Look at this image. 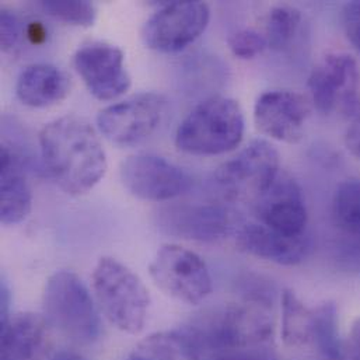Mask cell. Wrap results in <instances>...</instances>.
<instances>
[{
    "instance_id": "obj_30",
    "label": "cell",
    "mask_w": 360,
    "mask_h": 360,
    "mask_svg": "<svg viewBox=\"0 0 360 360\" xmlns=\"http://www.w3.org/2000/svg\"><path fill=\"white\" fill-rule=\"evenodd\" d=\"M348 150L360 160V111L352 118V122L345 134Z\"/></svg>"
},
{
    "instance_id": "obj_24",
    "label": "cell",
    "mask_w": 360,
    "mask_h": 360,
    "mask_svg": "<svg viewBox=\"0 0 360 360\" xmlns=\"http://www.w3.org/2000/svg\"><path fill=\"white\" fill-rule=\"evenodd\" d=\"M316 327L313 345L317 347L323 360L331 359L337 355L342 340L338 331V310L334 303H323L314 309Z\"/></svg>"
},
{
    "instance_id": "obj_25",
    "label": "cell",
    "mask_w": 360,
    "mask_h": 360,
    "mask_svg": "<svg viewBox=\"0 0 360 360\" xmlns=\"http://www.w3.org/2000/svg\"><path fill=\"white\" fill-rule=\"evenodd\" d=\"M41 7L59 21L82 27L93 25L97 15L96 6L87 0H46Z\"/></svg>"
},
{
    "instance_id": "obj_10",
    "label": "cell",
    "mask_w": 360,
    "mask_h": 360,
    "mask_svg": "<svg viewBox=\"0 0 360 360\" xmlns=\"http://www.w3.org/2000/svg\"><path fill=\"white\" fill-rule=\"evenodd\" d=\"M210 18L205 1H172L156 11L142 28L143 44L158 52H180L198 39Z\"/></svg>"
},
{
    "instance_id": "obj_18",
    "label": "cell",
    "mask_w": 360,
    "mask_h": 360,
    "mask_svg": "<svg viewBox=\"0 0 360 360\" xmlns=\"http://www.w3.org/2000/svg\"><path fill=\"white\" fill-rule=\"evenodd\" d=\"M32 207V195L25 177L22 158L10 146L0 149V220L14 226L27 219Z\"/></svg>"
},
{
    "instance_id": "obj_3",
    "label": "cell",
    "mask_w": 360,
    "mask_h": 360,
    "mask_svg": "<svg viewBox=\"0 0 360 360\" xmlns=\"http://www.w3.org/2000/svg\"><path fill=\"white\" fill-rule=\"evenodd\" d=\"M244 128L240 104L229 97L213 96L184 118L176 134V146L193 156L224 155L238 148Z\"/></svg>"
},
{
    "instance_id": "obj_29",
    "label": "cell",
    "mask_w": 360,
    "mask_h": 360,
    "mask_svg": "<svg viewBox=\"0 0 360 360\" xmlns=\"http://www.w3.org/2000/svg\"><path fill=\"white\" fill-rule=\"evenodd\" d=\"M328 360H360V319L354 323L349 337L342 340L337 355Z\"/></svg>"
},
{
    "instance_id": "obj_16",
    "label": "cell",
    "mask_w": 360,
    "mask_h": 360,
    "mask_svg": "<svg viewBox=\"0 0 360 360\" xmlns=\"http://www.w3.org/2000/svg\"><path fill=\"white\" fill-rule=\"evenodd\" d=\"M52 352V328L44 316L25 311L1 323L0 360H49Z\"/></svg>"
},
{
    "instance_id": "obj_21",
    "label": "cell",
    "mask_w": 360,
    "mask_h": 360,
    "mask_svg": "<svg viewBox=\"0 0 360 360\" xmlns=\"http://www.w3.org/2000/svg\"><path fill=\"white\" fill-rule=\"evenodd\" d=\"M316 311L307 307L295 292L282 295V340L290 348H303L314 341Z\"/></svg>"
},
{
    "instance_id": "obj_9",
    "label": "cell",
    "mask_w": 360,
    "mask_h": 360,
    "mask_svg": "<svg viewBox=\"0 0 360 360\" xmlns=\"http://www.w3.org/2000/svg\"><path fill=\"white\" fill-rule=\"evenodd\" d=\"M169 101L159 93H139L101 110L100 134L114 145L135 146L148 139L162 124Z\"/></svg>"
},
{
    "instance_id": "obj_11",
    "label": "cell",
    "mask_w": 360,
    "mask_h": 360,
    "mask_svg": "<svg viewBox=\"0 0 360 360\" xmlns=\"http://www.w3.org/2000/svg\"><path fill=\"white\" fill-rule=\"evenodd\" d=\"M73 66L89 91L100 101L122 96L132 83L124 52L104 41L82 45L73 56Z\"/></svg>"
},
{
    "instance_id": "obj_5",
    "label": "cell",
    "mask_w": 360,
    "mask_h": 360,
    "mask_svg": "<svg viewBox=\"0 0 360 360\" xmlns=\"http://www.w3.org/2000/svg\"><path fill=\"white\" fill-rule=\"evenodd\" d=\"M200 347L216 354L272 347L275 320L264 297H250L230 304L203 330H193Z\"/></svg>"
},
{
    "instance_id": "obj_17",
    "label": "cell",
    "mask_w": 360,
    "mask_h": 360,
    "mask_svg": "<svg viewBox=\"0 0 360 360\" xmlns=\"http://www.w3.org/2000/svg\"><path fill=\"white\" fill-rule=\"evenodd\" d=\"M237 247L252 257L278 264L297 265L310 251V238L303 236H286L261 223H250L237 234Z\"/></svg>"
},
{
    "instance_id": "obj_14",
    "label": "cell",
    "mask_w": 360,
    "mask_h": 360,
    "mask_svg": "<svg viewBox=\"0 0 360 360\" xmlns=\"http://www.w3.org/2000/svg\"><path fill=\"white\" fill-rule=\"evenodd\" d=\"M311 112L309 100L292 90H271L261 94L254 105L257 129L278 142L297 143L304 136Z\"/></svg>"
},
{
    "instance_id": "obj_4",
    "label": "cell",
    "mask_w": 360,
    "mask_h": 360,
    "mask_svg": "<svg viewBox=\"0 0 360 360\" xmlns=\"http://www.w3.org/2000/svg\"><path fill=\"white\" fill-rule=\"evenodd\" d=\"M93 290L100 311L117 330L129 335L143 331L150 296L127 265L111 257L100 258L93 271Z\"/></svg>"
},
{
    "instance_id": "obj_13",
    "label": "cell",
    "mask_w": 360,
    "mask_h": 360,
    "mask_svg": "<svg viewBox=\"0 0 360 360\" xmlns=\"http://www.w3.org/2000/svg\"><path fill=\"white\" fill-rule=\"evenodd\" d=\"M261 224L286 236H303L309 212L303 189L289 173L281 170L271 185L252 202Z\"/></svg>"
},
{
    "instance_id": "obj_22",
    "label": "cell",
    "mask_w": 360,
    "mask_h": 360,
    "mask_svg": "<svg viewBox=\"0 0 360 360\" xmlns=\"http://www.w3.org/2000/svg\"><path fill=\"white\" fill-rule=\"evenodd\" d=\"M302 27V13L292 6L274 7L266 18L265 38L271 49L286 52L292 48Z\"/></svg>"
},
{
    "instance_id": "obj_8",
    "label": "cell",
    "mask_w": 360,
    "mask_h": 360,
    "mask_svg": "<svg viewBox=\"0 0 360 360\" xmlns=\"http://www.w3.org/2000/svg\"><path fill=\"white\" fill-rule=\"evenodd\" d=\"M279 172L281 158L275 146L264 139H257L220 165L214 173V181L229 199L254 202Z\"/></svg>"
},
{
    "instance_id": "obj_15",
    "label": "cell",
    "mask_w": 360,
    "mask_h": 360,
    "mask_svg": "<svg viewBox=\"0 0 360 360\" xmlns=\"http://www.w3.org/2000/svg\"><path fill=\"white\" fill-rule=\"evenodd\" d=\"M159 229L165 233L199 243H216L230 230V214L217 205H173L158 213Z\"/></svg>"
},
{
    "instance_id": "obj_20",
    "label": "cell",
    "mask_w": 360,
    "mask_h": 360,
    "mask_svg": "<svg viewBox=\"0 0 360 360\" xmlns=\"http://www.w3.org/2000/svg\"><path fill=\"white\" fill-rule=\"evenodd\" d=\"M200 354L193 331H162L143 338L129 360H200Z\"/></svg>"
},
{
    "instance_id": "obj_31",
    "label": "cell",
    "mask_w": 360,
    "mask_h": 360,
    "mask_svg": "<svg viewBox=\"0 0 360 360\" xmlns=\"http://www.w3.org/2000/svg\"><path fill=\"white\" fill-rule=\"evenodd\" d=\"M27 37L31 39L32 44H41L46 38V30L41 22H31L27 27Z\"/></svg>"
},
{
    "instance_id": "obj_28",
    "label": "cell",
    "mask_w": 360,
    "mask_h": 360,
    "mask_svg": "<svg viewBox=\"0 0 360 360\" xmlns=\"http://www.w3.org/2000/svg\"><path fill=\"white\" fill-rule=\"evenodd\" d=\"M342 25L347 38L360 55V1H349L342 10Z\"/></svg>"
},
{
    "instance_id": "obj_12",
    "label": "cell",
    "mask_w": 360,
    "mask_h": 360,
    "mask_svg": "<svg viewBox=\"0 0 360 360\" xmlns=\"http://www.w3.org/2000/svg\"><path fill=\"white\" fill-rule=\"evenodd\" d=\"M120 177L134 196L152 202L174 199L191 186V179L182 169L150 153H138L124 160Z\"/></svg>"
},
{
    "instance_id": "obj_23",
    "label": "cell",
    "mask_w": 360,
    "mask_h": 360,
    "mask_svg": "<svg viewBox=\"0 0 360 360\" xmlns=\"http://www.w3.org/2000/svg\"><path fill=\"white\" fill-rule=\"evenodd\" d=\"M334 224L348 236L360 238V179L340 184L333 199Z\"/></svg>"
},
{
    "instance_id": "obj_32",
    "label": "cell",
    "mask_w": 360,
    "mask_h": 360,
    "mask_svg": "<svg viewBox=\"0 0 360 360\" xmlns=\"http://www.w3.org/2000/svg\"><path fill=\"white\" fill-rule=\"evenodd\" d=\"M10 289L6 283V281H1L0 285V302H1V323L6 321L10 317L8 307H10Z\"/></svg>"
},
{
    "instance_id": "obj_2",
    "label": "cell",
    "mask_w": 360,
    "mask_h": 360,
    "mask_svg": "<svg viewBox=\"0 0 360 360\" xmlns=\"http://www.w3.org/2000/svg\"><path fill=\"white\" fill-rule=\"evenodd\" d=\"M42 316L52 330L76 345H93L101 335V319L83 281L70 271H56L45 283Z\"/></svg>"
},
{
    "instance_id": "obj_26",
    "label": "cell",
    "mask_w": 360,
    "mask_h": 360,
    "mask_svg": "<svg viewBox=\"0 0 360 360\" xmlns=\"http://www.w3.org/2000/svg\"><path fill=\"white\" fill-rule=\"evenodd\" d=\"M227 42L231 53L240 59H251L268 46L265 35L251 28H244L231 34Z\"/></svg>"
},
{
    "instance_id": "obj_33",
    "label": "cell",
    "mask_w": 360,
    "mask_h": 360,
    "mask_svg": "<svg viewBox=\"0 0 360 360\" xmlns=\"http://www.w3.org/2000/svg\"><path fill=\"white\" fill-rule=\"evenodd\" d=\"M49 360H87L84 359L82 355L75 354V352H59L58 355L52 356Z\"/></svg>"
},
{
    "instance_id": "obj_27",
    "label": "cell",
    "mask_w": 360,
    "mask_h": 360,
    "mask_svg": "<svg viewBox=\"0 0 360 360\" xmlns=\"http://www.w3.org/2000/svg\"><path fill=\"white\" fill-rule=\"evenodd\" d=\"M21 25L20 20L17 15L10 11L3 8L0 13V42H1V49L6 52L13 51L17 48L20 38H21Z\"/></svg>"
},
{
    "instance_id": "obj_1",
    "label": "cell",
    "mask_w": 360,
    "mask_h": 360,
    "mask_svg": "<svg viewBox=\"0 0 360 360\" xmlns=\"http://www.w3.org/2000/svg\"><path fill=\"white\" fill-rule=\"evenodd\" d=\"M38 141L45 172L70 196L87 193L107 173L105 150L84 118H58L42 128Z\"/></svg>"
},
{
    "instance_id": "obj_19",
    "label": "cell",
    "mask_w": 360,
    "mask_h": 360,
    "mask_svg": "<svg viewBox=\"0 0 360 360\" xmlns=\"http://www.w3.org/2000/svg\"><path fill=\"white\" fill-rule=\"evenodd\" d=\"M72 89L70 77L51 63H32L18 76L15 94L31 108H46L63 101Z\"/></svg>"
},
{
    "instance_id": "obj_7",
    "label": "cell",
    "mask_w": 360,
    "mask_h": 360,
    "mask_svg": "<svg viewBox=\"0 0 360 360\" xmlns=\"http://www.w3.org/2000/svg\"><path fill=\"white\" fill-rule=\"evenodd\" d=\"M156 286L167 296L198 306L213 290L212 276L205 261L179 244H165L149 265Z\"/></svg>"
},
{
    "instance_id": "obj_6",
    "label": "cell",
    "mask_w": 360,
    "mask_h": 360,
    "mask_svg": "<svg viewBox=\"0 0 360 360\" xmlns=\"http://www.w3.org/2000/svg\"><path fill=\"white\" fill-rule=\"evenodd\" d=\"M307 87L313 105L327 117L354 118L360 111V72L349 53H330L310 73Z\"/></svg>"
}]
</instances>
